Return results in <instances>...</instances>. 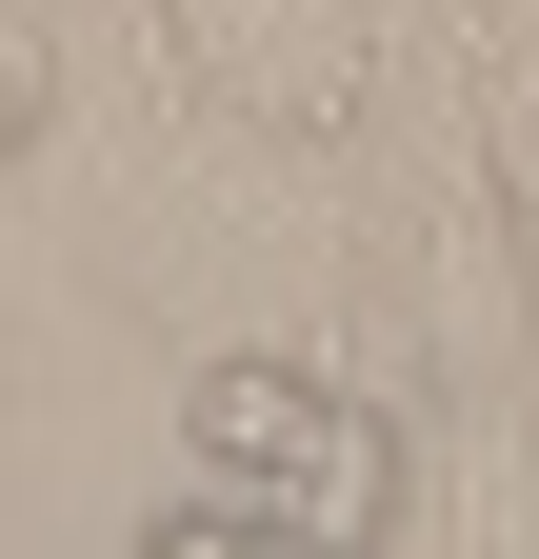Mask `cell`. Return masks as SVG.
I'll use <instances>...</instances> for the list:
<instances>
[{
	"label": "cell",
	"mask_w": 539,
	"mask_h": 559,
	"mask_svg": "<svg viewBox=\"0 0 539 559\" xmlns=\"http://www.w3.org/2000/svg\"><path fill=\"white\" fill-rule=\"evenodd\" d=\"M180 440H200V479H240L260 520H300L320 559H380L399 539V419L340 400L320 360H200Z\"/></svg>",
	"instance_id": "obj_1"
},
{
	"label": "cell",
	"mask_w": 539,
	"mask_h": 559,
	"mask_svg": "<svg viewBox=\"0 0 539 559\" xmlns=\"http://www.w3.org/2000/svg\"><path fill=\"white\" fill-rule=\"evenodd\" d=\"M141 559H320V539H300V520H260L240 479H220V500H180V520H160Z\"/></svg>",
	"instance_id": "obj_2"
}]
</instances>
